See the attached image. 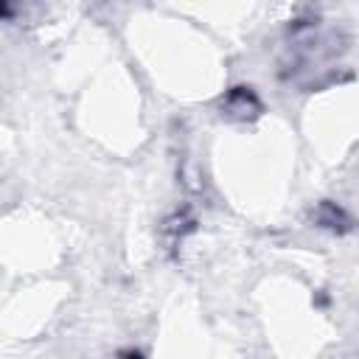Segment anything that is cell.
Masks as SVG:
<instances>
[{"label":"cell","mask_w":359,"mask_h":359,"mask_svg":"<svg viewBox=\"0 0 359 359\" xmlns=\"http://www.w3.org/2000/svg\"><path fill=\"white\" fill-rule=\"evenodd\" d=\"M227 109L230 112H238V115H252L255 109H258V104H255V98H252V93L250 90H244V87H238L233 95H230V101H227Z\"/></svg>","instance_id":"cell-1"},{"label":"cell","mask_w":359,"mask_h":359,"mask_svg":"<svg viewBox=\"0 0 359 359\" xmlns=\"http://www.w3.org/2000/svg\"><path fill=\"white\" fill-rule=\"evenodd\" d=\"M6 14H8V8H6V6L0 3V17H6Z\"/></svg>","instance_id":"cell-2"}]
</instances>
